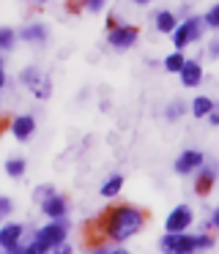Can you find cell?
Segmentation results:
<instances>
[{
	"label": "cell",
	"instance_id": "obj_21",
	"mask_svg": "<svg viewBox=\"0 0 219 254\" xmlns=\"http://www.w3.org/2000/svg\"><path fill=\"white\" fill-rule=\"evenodd\" d=\"M167 121H178L181 115H184V101H173V104H167Z\"/></svg>",
	"mask_w": 219,
	"mask_h": 254
},
{
	"label": "cell",
	"instance_id": "obj_16",
	"mask_svg": "<svg viewBox=\"0 0 219 254\" xmlns=\"http://www.w3.org/2000/svg\"><path fill=\"white\" fill-rule=\"evenodd\" d=\"M184 63H186V58L181 55V50H175L173 55H167V58H164V68H167V71H173V74H181Z\"/></svg>",
	"mask_w": 219,
	"mask_h": 254
},
{
	"label": "cell",
	"instance_id": "obj_23",
	"mask_svg": "<svg viewBox=\"0 0 219 254\" xmlns=\"http://www.w3.org/2000/svg\"><path fill=\"white\" fill-rule=\"evenodd\" d=\"M85 6H88V11H102L104 0H85Z\"/></svg>",
	"mask_w": 219,
	"mask_h": 254
},
{
	"label": "cell",
	"instance_id": "obj_12",
	"mask_svg": "<svg viewBox=\"0 0 219 254\" xmlns=\"http://www.w3.org/2000/svg\"><path fill=\"white\" fill-rule=\"evenodd\" d=\"M19 238H22V224H5V227H0V246L8 252L11 246H16L19 243Z\"/></svg>",
	"mask_w": 219,
	"mask_h": 254
},
{
	"label": "cell",
	"instance_id": "obj_6",
	"mask_svg": "<svg viewBox=\"0 0 219 254\" xmlns=\"http://www.w3.org/2000/svg\"><path fill=\"white\" fill-rule=\"evenodd\" d=\"M189 224H192V210L186 208V205H178V208L167 216V221H164L167 232H184Z\"/></svg>",
	"mask_w": 219,
	"mask_h": 254
},
{
	"label": "cell",
	"instance_id": "obj_31",
	"mask_svg": "<svg viewBox=\"0 0 219 254\" xmlns=\"http://www.w3.org/2000/svg\"><path fill=\"white\" fill-rule=\"evenodd\" d=\"M38 3H44V0H38Z\"/></svg>",
	"mask_w": 219,
	"mask_h": 254
},
{
	"label": "cell",
	"instance_id": "obj_11",
	"mask_svg": "<svg viewBox=\"0 0 219 254\" xmlns=\"http://www.w3.org/2000/svg\"><path fill=\"white\" fill-rule=\"evenodd\" d=\"M11 131H14L16 139H27L33 131H36V121L30 115H19L14 123H11Z\"/></svg>",
	"mask_w": 219,
	"mask_h": 254
},
{
	"label": "cell",
	"instance_id": "obj_24",
	"mask_svg": "<svg viewBox=\"0 0 219 254\" xmlns=\"http://www.w3.org/2000/svg\"><path fill=\"white\" fill-rule=\"evenodd\" d=\"M49 194H52V189H49V186H41V189H36V199H38V202H44V199H47Z\"/></svg>",
	"mask_w": 219,
	"mask_h": 254
},
{
	"label": "cell",
	"instance_id": "obj_7",
	"mask_svg": "<svg viewBox=\"0 0 219 254\" xmlns=\"http://www.w3.org/2000/svg\"><path fill=\"white\" fill-rule=\"evenodd\" d=\"M22 82H25L27 88H33L36 99H47L49 96V82L41 79V74H38L36 68H25V71H22Z\"/></svg>",
	"mask_w": 219,
	"mask_h": 254
},
{
	"label": "cell",
	"instance_id": "obj_4",
	"mask_svg": "<svg viewBox=\"0 0 219 254\" xmlns=\"http://www.w3.org/2000/svg\"><path fill=\"white\" fill-rule=\"evenodd\" d=\"M203 17H189L186 22H181V25H175V30L170 36H173V44H175V50H184L186 44H192V41H197L200 39V33H203Z\"/></svg>",
	"mask_w": 219,
	"mask_h": 254
},
{
	"label": "cell",
	"instance_id": "obj_19",
	"mask_svg": "<svg viewBox=\"0 0 219 254\" xmlns=\"http://www.w3.org/2000/svg\"><path fill=\"white\" fill-rule=\"evenodd\" d=\"M27 170V164L22 159H8V164H5V172H8L11 178H22Z\"/></svg>",
	"mask_w": 219,
	"mask_h": 254
},
{
	"label": "cell",
	"instance_id": "obj_27",
	"mask_svg": "<svg viewBox=\"0 0 219 254\" xmlns=\"http://www.w3.org/2000/svg\"><path fill=\"white\" fill-rule=\"evenodd\" d=\"M217 55H219V39L211 44V58H217Z\"/></svg>",
	"mask_w": 219,
	"mask_h": 254
},
{
	"label": "cell",
	"instance_id": "obj_1",
	"mask_svg": "<svg viewBox=\"0 0 219 254\" xmlns=\"http://www.w3.org/2000/svg\"><path fill=\"white\" fill-rule=\"evenodd\" d=\"M145 224V213L131 205H120V208H112L104 213L102 219V232L112 241H129L134 232L142 230Z\"/></svg>",
	"mask_w": 219,
	"mask_h": 254
},
{
	"label": "cell",
	"instance_id": "obj_2",
	"mask_svg": "<svg viewBox=\"0 0 219 254\" xmlns=\"http://www.w3.org/2000/svg\"><path fill=\"white\" fill-rule=\"evenodd\" d=\"M162 252L167 254H189V252H206L214 246L211 235H184V232H167L162 238Z\"/></svg>",
	"mask_w": 219,
	"mask_h": 254
},
{
	"label": "cell",
	"instance_id": "obj_14",
	"mask_svg": "<svg viewBox=\"0 0 219 254\" xmlns=\"http://www.w3.org/2000/svg\"><path fill=\"white\" fill-rule=\"evenodd\" d=\"M120 189H123V178L110 175L107 181L102 183V197H115V194H120Z\"/></svg>",
	"mask_w": 219,
	"mask_h": 254
},
{
	"label": "cell",
	"instance_id": "obj_15",
	"mask_svg": "<svg viewBox=\"0 0 219 254\" xmlns=\"http://www.w3.org/2000/svg\"><path fill=\"white\" fill-rule=\"evenodd\" d=\"M175 25H178V22H175V17L170 11H159L156 14V30H159V33H173Z\"/></svg>",
	"mask_w": 219,
	"mask_h": 254
},
{
	"label": "cell",
	"instance_id": "obj_5",
	"mask_svg": "<svg viewBox=\"0 0 219 254\" xmlns=\"http://www.w3.org/2000/svg\"><path fill=\"white\" fill-rule=\"evenodd\" d=\"M137 28H131V25H118V28H112L107 33V41L112 47H118V50H129L131 44L137 41Z\"/></svg>",
	"mask_w": 219,
	"mask_h": 254
},
{
	"label": "cell",
	"instance_id": "obj_25",
	"mask_svg": "<svg viewBox=\"0 0 219 254\" xmlns=\"http://www.w3.org/2000/svg\"><path fill=\"white\" fill-rule=\"evenodd\" d=\"M208 123H211V126H219V112L217 110L208 112Z\"/></svg>",
	"mask_w": 219,
	"mask_h": 254
},
{
	"label": "cell",
	"instance_id": "obj_29",
	"mask_svg": "<svg viewBox=\"0 0 219 254\" xmlns=\"http://www.w3.org/2000/svg\"><path fill=\"white\" fill-rule=\"evenodd\" d=\"M134 3H148V0H134Z\"/></svg>",
	"mask_w": 219,
	"mask_h": 254
},
{
	"label": "cell",
	"instance_id": "obj_30",
	"mask_svg": "<svg viewBox=\"0 0 219 254\" xmlns=\"http://www.w3.org/2000/svg\"><path fill=\"white\" fill-rule=\"evenodd\" d=\"M0 68H3V63H0Z\"/></svg>",
	"mask_w": 219,
	"mask_h": 254
},
{
	"label": "cell",
	"instance_id": "obj_20",
	"mask_svg": "<svg viewBox=\"0 0 219 254\" xmlns=\"http://www.w3.org/2000/svg\"><path fill=\"white\" fill-rule=\"evenodd\" d=\"M14 41H16L14 30H11V28H0V50H11Z\"/></svg>",
	"mask_w": 219,
	"mask_h": 254
},
{
	"label": "cell",
	"instance_id": "obj_28",
	"mask_svg": "<svg viewBox=\"0 0 219 254\" xmlns=\"http://www.w3.org/2000/svg\"><path fill=\"white\" fill-rule=\"evenodd\" d=\"M5 85V74H3V68H0V88Z\"/></svg>",
	"mask_w": 219,
	"mask_h": 254
},
{
	"label": "cell",
	"instance_id": "obj_9",
	"mask_svg": "<svg viewBox=\"0 0 219 254\" xmlns=\"http://www.w3.org/2000/svg\"><path fill=\"white\" fill-rule=\"evenodd\" d=\"M181 82L186 85V88H197V85L203 82V66L197 61H186L184 68H181Z\"/></svg>",
	"mask_w": 219,
	"mask_h": 254
},
{
	"label": "cell",
	"instance_id": "obj_26",
	"mask_svg": "<svg viewBox=\"0 0 219 254\" xmlns=\"http://www.w3.org/2000/svg\"><path fill=\"white\" fill-rule=\"evenodd\" d=\"M211 227H217V230H219V208L211 213Z\"/></svg>",
	"mask_w": 219,
	"mask_h": 254
},
{
	"label": "cell",
	"instance_id": "obj_10",
	"mask_svg": "<svg viewBox=\"0 0 219 254\" xmlns=\"http://www.w3.org/2000/svg\"><path fill=\"white\" fill-rule=\"evenodd\" d=\"M66 208H69V202H66L63 197H58V194H49V197L41 202L44 216H49V219H60V216H66Z\"/></svg>",
	"mask_w": 219,
	"mask_h": 254
},
{
	"label": "cell",
	"instance_id": "obj_13",
	"mask_svg": "<svg viewBox=\"0 0 219 254\" xmlns=\"http://www.w3.org/2000/svg\"><path fill=\"white\" fill-rule=\"evenodd\" d=\"M214 170H203L200 175H197V181H195V191L197 194H208L214 189Z\"/></svg>",
	"mask_w": 219,
	"mask_h": 254
},
{
	"label": "cell",
	"instance_id": "obj_3",
	"mask_svg": "<svg viewBox=\"0 0 219 254\" xmlns=\"http://www.w3.org/2000/svg\"><path fill=\"white\" fill-rule=\"evenodd\" d=\"M66 232H69V224L63 221V216L55 219L52 224H44L41 230L36 232V241H33L30 246H25V254H44V252H49V249H58L60 243L66 241Z\"/></svg>",
	"mask_w": 219,
	"mask_h": 254
},
{
	"label": "cell",
	"instance_id": "obj_22",
	"mask_svg": "<svg viewBox=\"0 0 219 254\" xmlns=\"http://www.w3.org/2000/svg\"><path fill=\"white\" fill-rule=\"evenodd\" d=\"M203 22H206L208 28H217L219 30V3H217V6H211V11L203 17Z\"/></svg>",
	"mask_w": 219,
	"mask_h": 254
},
{
	"label": "cell",
	"instance_id": "obj_17",
	"mask_svg": "<svg viewBox=\"0 0 219 254\" xmlns=\"http://www.w3.org/2000/svg\"><path fill=\"white\" fill-rule=\"evenodd\" d=\"M211 110H214V101L206 99V96H200V99L192 101V112H195V118H206Z\"/></svg>",
	"mask_w": 219,
	"mask_h": 254
},
{
	"label": "cell",
	"instance_id": "obj_8",
	"mask_svg": "<svg viewBox=\"0 0 219 254\" xmlns=\"http://www.w3.org/2000/svg\"><path fill=\"white\" fill-rule=\"evenodd\" d=\"M200 164H203V153H200V150H184V153L175 159V172L189 175V172H195Z\"/></svg>",
	"mask_w": 219,
	"mask_h": 254
},
{
	"label": "cell",
	"instance_id": "obj_18",
	"mask_svg": "<svg viewBox=\"0 0 219 254\" xmlns=\"http://www.w3.org/2000/svg\"><path fill=\"white\" fill-rule=\"evenodd\" d=\"M22 39L25 41H44L47 39V30H44V25H30V28L22 30Z\"/></svg>",
	"mask_w": 219,
	"mask_h": 254
}]
</instances>
